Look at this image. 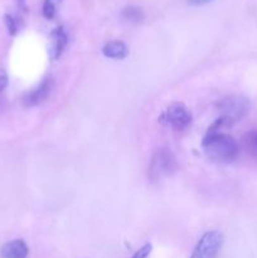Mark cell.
Returning <instances> with one entry per match:
<instances>
[{"label":"cell","instance_id":"obj_10","mask_svg":"<svg viewBox=\"0 0 257 258\" xmlns=\"http://www.w3.org/2000/svg\"><path fill=\"white\" fill-rule=\"evenodd\" d=\"M121 17L123 18V20L131 24H139V23L143 22L145 19V14H144L143 9L135 5H130V7H126L125 9L121 13Z\"/></svg>","mask_w":257,"mask_h":258},{"label":"cell","instance_id":"obj_15","mask_svg":"<svg viewBox=\"0 0 257 258\" xmlns=\"http://www.w3.org/2000/svg\"><path fill=\"white\" fill-rule=\"evenodd\" d=\"M212 2V0H188V3L190 5H193V7H199V5H204L207 4V3Z\"/></svg>","mask_w":257,"mask_h":258},{"label":"cell","instance_id":"obj_7","mask_svg":"<svg viewBox=\"0 0 257 258\" xmlns=\"http://www.w3.org/2000/svg\"><path fill=\"white\" fill-rule=\"evenodd\" d=\"M28 253H29V248L23 239H14V241L8 242L0 249L2 258H27Z\"/></svg>","mask_w":257,"mask_h":258},{"label":"cell","instance_id":"obj_2","mask_svg":"<svg viewBox=\"0 0 257 258\" xmlns=\"http://www.w3.org/2000/svg\"><path fill=\"white\" fill-rule=\"evenodd\" d=\"M179 168L178 160L168 148H159L154 151L149 165V178L153 181L161 180L173 175Z\"/></svg>","mask_w":257,"mask_h":258},{"label":"cell","instance_id":"obj_11","mask_svg":"<svg viewBox=\"0 0 257 258\" xmlns=\"http://www.w3.org/2000/svg\"><path fill=\"white\" fill-rule=\"evenodd\" d=\"M60 2H62V0H44L42 12L45 19H53V18L55 17V13H57V4H59Z\"/></svg>","mask_w":257,"mask_h":258},{"label":"cell","instance_id":"obj_1","mask_svg":"<svg viewBox=\"0 0 257 258\" xmlns=\"http://www.w3.org/2000/svg\"><path fill=\"white\" fill-rule=\"evenodd\" d=\"M203 150L207 158L216 164L233 163L239 154L237 141L232 136L222 133L207 134Z\"/></svg>","mask_w":257,"mask_h":258},{"label":"cell","instance_id":"obj_5","mask_svg":"<svg viewBox=\"0 0 257 258\" xmlns=\"http://www.w3.org/2000/svg\"><path fill=\"white\" fill-rule=\"evenodd\" d=\"M164 118H165V122L168 125H170L174 130L178 131L185 130L191 123L190 111L186 108L185 105L180 102H174L169 105V107L165 111V115H164Z\"/></svg>","mask_w":257,"mask_h":258},{"label":"cell","instance_id":"obj_13","mask_svg":"<svg viewBox=\"0 0 257 258\" xmlns=\"http://www.w3.org/2000/svg\"><path fill=\"white\" fill-rule=\"evenodd\" d=\"M246 146L249 151L257 154V133H251L246 136Z\"/></svg>","mask_w":257,"mask_h":258},{"label":"cell","instance_id":"obj_14","mask_svg":"<svg viewBox=\"0 0 257 258\" xmlns=\"http://www.w3.org/2000/svg\"><path fill=\"white\" fill-rule=\"evenodd\" d=\"M151 248H153V247H151L150 243H145L140 249H138V251L133 254L131 258H148L151 252Z\"/></svg>","mask_w":257,"mask_h":258},{"label":"cell","instance_id":"obj_6","mask_svg":"<svg viewBox=\"0 0 257 258\" xmlns=\"http://www.w3.org/2000/svg\"><path fill=\"white\" fill-rule=\"evenodd\" d=\"M52 90V80L47 78V80H45L44 82L40 83L37 88H34V90L30 91L29 93H27V96L24 97V105L27 106V107H33V106L40 105V103H43L48 97H49Z\"/></svg>","mask_w":257,"mask_h":258},{"label":"cell","instance_id":"obj_12","mask_svg":"<svg viewBox=\"0 0 257 258\" xmlns=\"http://www.w3.org/2000/svg\"><path fill=\"white\" fill-rule=\"evenodd\" d=\"M4 22L5 25H7V29L9 32L10 35H15L18 32V20L15 19L13 15L5 14L4 15Z\"/></svg>","mask_w":257,"mask_h":258},{"label":"cell","instance_id":"obj_9","mask_svg":"<svg viewBox=\"0 0 257 258\" xmlns=\"http://www.w3.org/2000/svg\"><path fill=\"white\" fill-rule=\"evenodd\" d=\"M102 53L105 57L111 59H123L127 55L128 49L125 43L121 40H112L102 48Z\"/></svg>","mask_w":257,"mask_h":258},{"label":"cell","instance_id":"obj_3","mask_svg":"<svg viewBox=\"0 0 257 258\" xmlns=\"http://www.w3.org/2000/svg\"><path fill=\"white\" fill-rule=\"evenodd\" d=\"M217 107L221 112V118L232 126L247 115L249 111V101L244 96L231 95L222 98L217 103Z\"/></svg>","mask_w":257,"mask_h":258},{"label":"cell","instance_id":"obj_4","mask_svg":"<svg viewBox=\"0 0 257 258\" xmlns=\"http://www.w3.org/2000/svg\"><path fill=\"white\" fill-rule=\"evenodd\" d=\"M223 236L218 231L207 232L202 236L190 258H216L221 251Z\"/></svg>","mask_w":257,"mask_h":258},{"label":"cell","instance_id":"obj_8","mask_svg":"<svg viewBox=\"0 0 257 258\" xmlns=\"http://www.w3.org/2000/svg\"><path fill=\"white\" fill-rule=\"evenodd\" d=\"M50 38H52V49H50L52 58L53 59H58L63 54L66 47H67L68 35L62 27H58L53 30Z\"/></svg>","mask_w":257,"mask_h":258}]
</instances>
